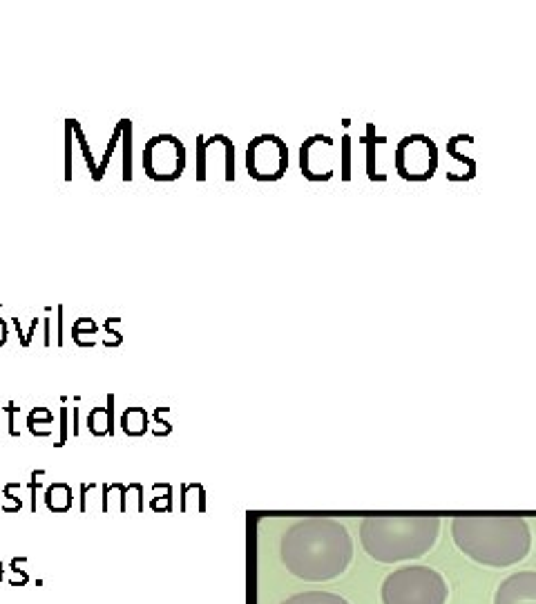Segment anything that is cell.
<instances>
[{"label": "cell", "mask_w": 536, "mask_h": 604, "mask_svg": "<svg viewBox=\"0 0 536 604\" xmlns=\"http://www.w3.org/2000/svg\"><path fill=\"white\" fill-rule=\"evenodd\" d=\"M351 558V535L335 519H302L282 537V562L290 573L309 582H324L342 575Z\"/></svg>", "instance_id": "cell-1"}, {"label": "cell", "mask_w": 536, "mask_h": 604, "mask_svg": "<svg viewBox=\"0 0 536 604\" xmlns=\"http://www.w3.org/2000/svg\"><path fill=\"white\" fill-rule=\"evenodd\" d=\"M456 546L483 566H511L525 560L532 546L530 526L523 517L465 515L452 519Z\"/></svg>", "instance_id": "cell-2"}, {"label": "cell", "mask_w": 536, "mask_h": 604, "mask_svg": "<svg viewBox=\"0 0 536 604\" xmlns=\"http://www.w3.org/2000/svg\"><path fill=\"white\" fill-rule=\"evenodd\" d=\"M441 533V519L429 515H375L360 524V541L369 558L382 564L416 560Z\"/></svg>", "instance_id": "cell-3"}, {"label": "cell", "mask_w": 536, "mask_h": 604, "mask_svg": "<svg viewBox=\"0 0 536 604\" xmlns=\"http://www.w3.org/2000/svg\"><path fill=\"white\" fill-rule=\"evenodd\" d=\"M382 604H447L445 577L429 566H405L382 582Z\"/></svg>", "instance_id": "cell-4"}, {"label": "cell", "mask_w": 536, "mask_h": 604, "mask_svg": "<svg viewBox=\"0 0 536 604\" xmlns=\"http://www.w3.org/2000/svg\"><path fill=\"white\" fill-rule=\"evenodd\" d=\"M396 173L405 181H429L438 171V146L427 135H407L394 155Z\"/></svg>", "instance_id": "cell-5"}, {"label": "cell", "mask_w": 536, "mask_h": 604, "mask_svg": "<svg viewBox=\"0 0 536 604\" xmlns=\"http://www.w3.org/2000/svg\"><path fill=\"white\" fill-rule=\"evenodd\" d=\"M246 171L255 181H279L288 171V148L277 135H257L246 148Z\"/></svg>", "instance_id": "cell-6"}, {"label": "cell", "mask_w": 536, "mask_h": 604, "mask_svg": "<svg viewBox=\"0 0 536 604\" xmlns=\"http://www.w3.org/2000/svg\"><path fill=\"white\" fill-rule=\"evenodd\" d=\"M143 171L152 181H175L186 171V146L173 135H156L143 148Z\"/></svg>", "instance_id": "cell-7"}, {"label": "cell", "mask_w": 536, "mask_h": 604, "mask_svg": "<svg viewBox=\"0 0 536 604\" xmlns=\"http://www.w3.org/2000/svg\"><path fill=\"white\" fill-rule=\"evenodd\" d=\"M333 148V139L328 135H311L300 146V171L309 181H328L335 175L328 150Z\"/></svg>", "instance_id": "cell-8"}, {"label": "cell", "mask_w": 536, "mask_h": 604, "mask_svg": "<svg viewBox=\"0 0 536 604\" xmlns=\"http://www.w3.org/2000/svg\"><path fill=\"white\" fill-rule=\"evenodd\" d=\"M494 604H536V571H521L503 579Z\"/></svg>", "instance_id": "cell-9"}, {"label": "cell", "mask_w": 536, "mask_h": 604, "mask_svg": "<svg viewBox=\"0 0 536 604\" xmlns=\"http://www.w3.org/2000/svg\"><path fill=\"white\" fill-rule=\"evenodd\" d=\"M88 428L94 437H112L114 434V394L107 396V407H94L88 414Z\"/></svg>", "instance_id": "cell-10"}, {"label": "cell", "mask_w": 536, "mask_h": 604, "mask_svg": "<svg viewBox=\"0 0 536 604\" xmlns=\"http://www.w3.org/2000/svg\"><path fill=\"white\" fill-rule=\"evenodd\" d=\"M121 430H123L128 437H143L145 432L150 430V416L143 407H128L123 414H121Z\"/></svg>", "instance_id": "cell-11"}, {"label": "cell", "mask_w": 536, "mask_h": 604, "mask_svg": "<svg viewBox=\"0 0 536 604\" xmlns=\"http://www.w3.org/2000/svg\"><path fill=\"white\" fill-rule=\"evenodd\" d=\"M387 141H389L387 137L375 135V126L369 121L367 132H364V137H362V143L367 146V177L371 181H387V175L375 171V146H382V143H387Z\"/></svg>", "instance_id": "cell-12"}, {"label": "cell", "mask_w": 536, "mask_h": 604, "mask_svg": "<svg viewBox=\"0 0 536 604\" xmlns=\"http://www.w3.org/2000/svg\"><path fill=\"white\" fill-rule=\"evenodd\" d=\"M45 506L52 513H67L72 508V488L67 483H52L45 490Z\"/></svg>", "instance_id": "cell-13"}, {"label": "cell", "mask_w": 536, "mask_h": 604, "mask_svg": "<svg viewBox=\"0 0 536 604\" xmlns=\"http://www.w3.org/2000/svg\"><path fill=\"white\" fill-rule=\"evenodd\" d=\"M447 155H452L454 159H458L460 164H465V166H467V173H465V175L449 173V175H447V179H449V181H471L474 177H476V173H478V164H476V159H471V157L462 155V152L458 150V135H454L452 139H447Z\"/></svg>", "instance_id": "cell-14"}, {"label": "cell", "mask_w": 536, "mask_h": 604, "mask_svg": "<svg viewBox=\"0 0 536 604\" xmlns=\"http://www.w3.org/2000/svg\"><path fill=\"white\" fill-rule=\"evenodd\" d=\"M123 497H126V486L123 483H105L103 486V501H101V511L103 513H123Z\"/></svg>", "instance_id": "cell-15"}, {"label": "cell", "mask_w": 536, "mask_h": 604, "mask_svg": "<svg viewBox=\"0 0 536 604\" xmlns=\"http://www.w3.org/2000/svg\"><path fill=\"white\" fill-rule=\"evenodd\" d=\"M282 604H349L342 596L324 593V591H309V593H300L284 600Z\"/></svg>", "instance_id": "cell-16"}, {"label": "cell", "mask_w": 536, "mask_h": 604, "mask_svg": "<svg viewBox=\"0 0 536 604\" xmlns=\"http://www.w3.org/2000/svg\"><path fill=\"white\" fill-rule=\"evenodd\" d=\"M121 141H123V181H132V121L121 119Z\"/></svg>", "instance_id": "cell-17"}, {"label": "cell", "mask_w": 536, "mask_h": 604, "mask_svg": "<svg viewBox=\"0 0 536 604\" xmlns=\"http://www.w3.org/2000/svg\"><path fill=\"white\" fill-rule=\"evenodd\" d=\"M152 492H154V497L150 499V508L154 513L173 511V488H170V483H154Z\"/></svg>", "instance_id": "cell-18"}, {"label": "cell", "mask_w": 536, "mask_h": 604, "mask_svg": "<svg viewBox=\"0 0 536 604\" xmlns=\"http://www.w3.org/2000/svg\"><path fill=\"white\" fill-rule=\"evenodd\" d=\"M99 327L92 318H76V322L72 324V341H74L79 347H92L90 343H85L83 336H96Z\"/></svg>", "instance_id": "cell-19"}, {"label": "cell", "mask_w": 536, "mask_h": 604, "mask_svg": "<svg viewBox=\"0 0 536 604\" xmlns=\"http://www.w3.org/2000/svg\"><path fill=\"white\" fill-rule=\"evenodd\" d=\"M123 513H143V486L128 483L123 497Z\"/></svg>", "instance_id": "cell-20"}, {"label": "cell", "mask_w": 536, "mask_h": 604, "mask_svg": "<svg viewBox=\"0 0 536 604\" xmlns=\"http://www.w3.org/2000/svg\"><path fill=\"white\" fill-rule=\"evenodd\" d=\"M69 121H72V132H74V137L79 139V146H81V150H83L85 164H88V168H90V175H92V179H94V177H96V171H99V164L94 162L92 148L88 146V139H85L83 130H81V126H79V121H76V119H69Z\"/></svg>", "instance_id": "cell-21"}, {"label": "cell", "mask_w": 536, "mask_h": 604, "mask_svg": "<svg viewBox=\"0 0 536 604\" xmlns=\"http://www.w3.org/2000/svg\"><path fill=\"white\" fill-rule=\"evenodd\" d=\"M52 423H54V414L47 407H34L27 416V428L34 437H39V426H52Z\"/></svg>", "instance_id": "cell-22"}, {"label": "cell", "mask_w": 536, "mask_h": 604, "mask_svg": "<svg viewBox=\"0 0 536 604\" xmlns=\"http://www.w3.org/2000/svg\"><path fill=\"white\" fill-rule=\"evenodd\" d=\"M340 155H342V164H340V175H342V181H351V177H353V168H351L353 139H351L349 135H344L342 141H340Z\"/></svg>", "instance_id": "cell-23"}, {"label": "cell", "mask_w": 536, "mask_h": 604, "mask_svg": "<svg viewBox=\"0 0 536 604\" xmlns=\"http://www.w3.org/2000/svg\"><path fill=\"white\" fill-rule=\"evenodd\" d=\"M119 141H121V124H116V128H114V132H112V137H109V141H107V148H105V152H103V159H101V164H99V171H96L94 181H101V179H103L105 168H107L109 159H112V152H114V148H116Z\"/></svg>", "instance_id": "cell-24"}, {"label": "cell", "mask_w": 536, "mask_h": 604, "mask_svg": "<svg viewBox=\"0 0 536 604\" xmlns=\"http://www.w3.org/2000/svg\"><path fill=\"white\" fill-rule=\"evenodd\" d=\"M14 490H20V483H7V486L3 488L5 504L0 506V511H5V513H18V511L22 508V501H20V497H14Z\"/></svg>", "instance_id": "cell-25"}, {"label": "cell", "mask_w": 536, "mask_h": 604, "mask_svg": "<svg viewBox=\"0 0 536 604\" xmlns=\"http://www.w3.org/2000/svg\"><path fill=\"white\" fill-rule=\"evenodd\" d=\"M22 562H25V558H14V560H11V564H9V569H11L9 584H11V586H25V584L29 582V575L22 571V569H18Z\"/></svg>", "instance_id": "cell-26"}, {"label": "cell", "mask_w": 536, "mask_h": 604, "mask_svg": "<svg viewBox=\"0 0 536 604\" xmlns=\"http://www.w3.org/2000/svg\"><path fill=\"white\" fill-rule=\"evenodd\" d=\"M65 181H72V121L65 119Z\"/></svg>", "instance_id": "cell-27"}, {"label": "cell", "mask_w": 536, "mask_h": 604, "mask_svg": "<svg viewBox=\"0 0 536 604\" xmlns=\"http://www.w3.org/2000/svg\"><path fill=\"white\" fill-rule=\"evenodd\" d=\"M166 412V407H156L154 409V421H156V426L152 428V434L154 437H168L170 434V430H173V426H170L168 421H163L161 419V414Z\"/></svg>", "instance_id": "cell-28"}, {"label": "cell", "mask_w": 536, "mask_h": 604, "mask_svg": "<svg viewBox=\"0 0 536 604\" xmlns=\"http://www.w3.org/2000/svg\"><path fill=\"white\" fill-rule=\"evenodd\" d=\"M119 322H121V318H107V320H105V331L112 336V341L105 343V347H119L121 343H123V336H121V334L114 329V324H119Z\"/></svg>", "instance_id": "cell-29"}, {"label": "cell", "mask_w": 536, "mask_h": 604, "mask_svg": "<svg viewBox=\"0 0 536 604\" xmlns=\"http://www.w3.org/2000/svg\"><path fill=\"white\" fill-rule=\"evenodd\" d=\"M45 477V470H34L29 481V494H32V513H36V490L41 488V479Z\"/></svg>", "instance_id": "cell-30"}, {"label": "cell", "mask_w": 536, "mask_h": 604, "mask_svg": "<svg viewBox=\"0 0 536 604\" xmlns=\"http://www.w3.org/2000/svg\"><path fill=\"white\" fill-rule=\"evenodd\" d=\"M67 441V407H60V437L54 443L56 448H63Z\"/></svg>", "instance_id": "cell-31"}, {"label": "cell", "mask_w": 536, "mask_h": 604, "mask_svg": "<svg viewBox=\"0 0 536 604\" xmlns=\"http://www.w3.org/2000/svg\"><path fill=\"white\" fill-rule=\"evenodd\" d=\"M20 407H16V403H9L7 405V414H9V434L11 437H20V432L16 430V412Z\"/></svg>", "instance_id": "cell-32"}, {"label": "cell", "mask_w": 536, "mask_h": 604, "mask_svg": "<svg viewBox=\"0 0 536 604\" xmlns=\"http://www.w3.org/2000/svg\"><path fill=\"white\" fill-rule=\"evenodd\" d=\"M36 324H39V318H34V320H32V324H29V329H27L25 338H22V341H20V345H22V347H29V341H32V336H34V331H36Z\"/></svg>", "instance_id": "cell-33"}, {"label": "cell", "mask_w": 536, "mask_h": 604, "mask_svg": "<svg viewBox=\"0 0 536 604\" xmlns=\"http://www.w3.org/2000/svg\"><path fill=\"white\" fill-rule=\"evenodd\" d=\"M58 345H63V307H58V338H56Z\"/></svg>", "instance_id": "cell-34"}, {"label": "cell", "mask_w": 536, "mask_h": 604, "mask_svg": "<svg viewBox=\"0 0 536 604\" xmlns=\"http://www.w3.org/2000/svg\"><path fill=\"white\" fill-rule=\"evenodd\" d=\"M72 423H74V428H72V434H74V437H79V407H72Z\"/></svg>", "instance_id": "cell-35"}, {"label": "cell", "mask_w": 536, "mask_h": 604, "mask_svg": "<svg viewBox=\"0 0 536 604\" xmlns=\"http://www.w3.org/2000/svg\"><path fill=\"white\" fill-rule=\"evenodd\" d=\"M7 336H9V329H7V322L0 318V345L7 343Z\"/></svg>", "instance_id": "cell-36"}, {"label": "cell", "mask_w": 536, "mask_h": 604, "mask_svg": "<svg viewBox=\"0 0 536 604\" xmlns=\"http://www.w3.org/2000/svg\"><path fill=\"white\" fill-rule=\"evenodd\" d=\"M3 575H5V566H3V562H0V582H3Z\"/></svg>", "instance_id": "cell-37"}]
</instances>
